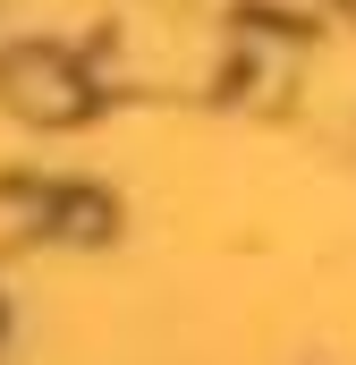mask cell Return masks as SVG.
I'll use <instances>...</instances> for the list:
<instances>
[{
    "label": "cell",
    "instance_id": "6da1fadb",
    "mask_svg": "<svg viewBox=\"0 0 356 365\" xmlns=\"http://www.w3.org/2000/svg\"><path fill=\"white\" fill-rule=\"evenodd\" d=\"M0 93H9V110L17 119H34V128H68V119H85V68L68 60V51H51V43H26V51H9L0 60Z\"/></svg>",
    "mask_w": 356,
    "mask_h": 365
},
{
    "label": "cell",
    "instance_id": "3957f363",
    "mask_svg": "<svg viewBox=\"0 0 356 365\" xmlns=\"http://www.w3.org/2000/svg\"><path fill=\"white\" fill-rule=\"evenodd\" d=\"M0 340H9V314H0Z\"/></svg>",
    "mask_w": 356,
    "mask_h": 365
},
{
    "label": "cell",
    "instance_id": "7a4b0ae2",
    "mask_svg": "<svg viewBox=\"0 0 356 365\" xmlns=\"http://www.w3.org/2000/svg\"><path fill=\"white\" fill-rule=\"evenodd\" d=\"M51 230L60 238H110V195H93V187L51 195Z\"/></svg>",
    "mask_w": 356,
    "mask_h": 365
}]
</instances>
